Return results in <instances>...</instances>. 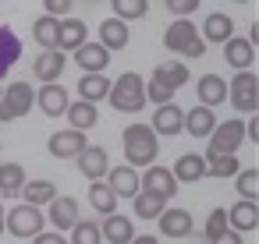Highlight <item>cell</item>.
I'll return each instance as SVG.
<instances>
[{
	"instance_id": "cell-18",
	"label": "cell",
	"mask_w": 259,
	"mask_h": 244,
	"mask_svg": "<svg viewBox=\"0 0 259 244\" xmlns=\"http://www.w3.org/2000/svg\"><path fill=\"white\" fill-rule=\"evenodd\" d=\"M224 60H227L234 71H248L252 60H255V46H252L248 39H241V36H231V39L224 43Z\"/></svg>"
},
{
	"instance_id": "cell-27",
	"label": "cell",
	"mask_w": 259,
	"mask_h": 244,
	"mask_svg": "<svg viewBox=\"0 0 259 244\" xmlns=\"http://www.w3.org/2000/svg\"><path fill=\"white\" fill-rule=\"evenodd\" d=\"M231 36H234V22H231V15H224V11L206 15V22H202V39H209V43H227Z\"/></svg>"
},
{
	"instance_id": "cell-48",
	"label": "cell",
	"mask_w": 259,
	"mask_h": 244,
	"mask_svg": "<svg viewBox=\"0 0 259 244\" xmlns=\"http://www.w3.org/2000/svg\"><path fill=\"white\" fill-rule=\"evenodd\" d=\"M0 92H4V89H0Z\"/></svg>"
},
{
	"instance_id": "cell-2",
	"label": "cell",
	"mask_w": 259,
	"mask_h": 244,
	"mask_svg": "<svg viewBox=\"0 0 259 244\" xmlns=\"http://www.w3.org/2000/svg\"><path fill=\"white\" fill-rule=\"evenodd\" d=\"M110 106L117 113H139L146 110V82L139 71H124L117 82H110V92H107Z\"/></svg>"
},
{
	"instance_id": "cell-24",
	"label": "cell",
	"mask_w": 259,
	"mask_h": 244,
	"mask_svg": "<svg viewBox=\"0 0 259 244\" xmlns=\"http://www.w3.org/2000/svg\"><path fill=\"white\" fill-rule=\"evenodd\" d=\"M170 177L181 180V184H195V180H202V177H206V163H202V156H199V152H185V156H178Z\"/></svg>"
},
{
	"instance_id": "cell-3",
	"label": "cell",
	"mask_w": 259,
	"mask_h": 244,
	"mask_svg": "<svg viewBox=\"0 0 259 244\" xmlns=\"http://www.w3.org/2000/svg\"><path fill=\"white\" fill-rule=\"evenodd\" d=\"M163 46L170 53H181V57H202L206 53V43L199 39V29L188 22V18H178L167 32H163Z\"/></svg>"
},
{
	"instance_id": "cell-8",
	"label": "cell",
	"mask_w": 259,
	"mask_h": 244,
	"mask_svg": "<svg viewBox=\"0 0 259 244\" xmlns=\"http://www.w3.org/2000/svg\"><path fill=\"white\" fill-rule=\"evenodd\" d=\"M139 191L156 195L160 202H170L178 195V180L170 177L167 166H146V177H139Z\"/></svg>"
},
{
	"instance_id": "cell-41",
	"label": "cell",
	"mask_w": 259,
	"mask_h": 244,
	"mask_svg": "<svg viewBox=\"0 0 259 244\" xmlns=\"http://www.w3.org/2000/svg\"><path fill=\"white\" fill-rule=\"evenodd\" d=\"M149 99H153L156 106H167V103L174 99V92H167V89H160V85L149 82V85H146V103H149Z\"/></svg>"
},
{
	"instance_id": "cell-32",
	"label": "cell",
	"mask_w": 259,
	"mask_h": 244,
	"mask_svg": "<svg viewBox=\"0 0 259 244\" xmlns=\"http://www.w3.org/2000/svg\"><path fill=\"white\" fill-rule=\"evenodd\" d=\"M18 57H22V43H18V36H15L8 25H0V75H4Z\"/></svg>"
},
{
	"instance_id": "cell-46",
	"label": "cell",
	"mask_w": 259,
	"mask_h": 244,
	"mask_svg": "<svg viewBox=\"0 0 259 244\" xmlns=\"http://www.w3.org/2000/svg\"><path fill=\"white\" fill-rule=\"evenodd\" d=\"M132 244H160L153 233H142V237H132Z\"/></svg>"
},
{
	"instance_id": "cell-19",
	"label": "cell",
	"mask_w": 259,
	"mask_h": 244,
	"mask_svg": "<svg viewBox=\"0 0 259 244\" xmlns=\"http://www.w3.org/2000/svg\"><path fill=\"white\" fill-rule=\"evenodd\" d=\"M213 128H217V113H213V110H206V106H192V110H185V124H181V131H188L192 138H209Z\"/></svg>"
},
{
	"instance_id": "cell-44",
	"label": "cell",
	"mask_w": 259,
	"mask_h": 244,
	"mask_svg": "<svg viewBox=\"0 0 259 244\" xmlns=\"http://www.w3.org/2000/svg\"><path fill=\"white\" fill-rule=\"evenodd\" d=\"M32 244H68V237L64 233H39V237H32Z\"/></svg>"
},
{
	"instance_id": "cell-26",
	"label": "cell",
	"mask_w": 259,
	"mask_h": 244,
	"mask_svg": "<svg viewBox=\"0 0 259 244\" xmlns=\"http://www.w3.org/2000/svg\"><path fill=\"white\" fill-rule=\"evenodd\" d=\"M128 39H132V32H128V25L124 22H117V18H107L103 25H100V46L110 53V50H124L128 46Z\"/></svg>"
},
{
	"instance_id": "cell-10",
	"label": "cell",
	"mask_w": 259,
	"mask_h": 244,
	"mask_svg": "<svg viewBox=\"0 0 259 244\" xmlns=\"http://www.w3.org/2000/svg\"><path fill=\"white\" fill-rule=\"evenodd\" d=\"M50 212H43L50 223H54V233H64V230H71L82 216H78V198H71V195H57L50 205H47Z\"/></svg>"
},
{
	"instance_id": "cell-33",
	"label": "cell",
	"mask_w": 259,
	"mask_h": 244,
	"mask_svg": "<svg viewBox=\"0 0 259 244\" xmlns=\"http://www.w3.org/2000/svg\"><path fill=\"white\" fill-rule=\"evenodd\" d=\"M89 205H93L96 212H103V219L117 212V198L110 195V188H107L103 180H96V184H89Z\"/></svg>"
},
{
	"instance_id": "cell-36",
	"label": "cell",
	"mask_w": 259,
	"mask_h": 244,
	"mask_svg": "<svg viewBox=\"0 0 259 244\" xmlns=\"http://www.w3.org/2000/svg\"><path fill=\"white\" fill-rule=\"evenodd\" d=\"M68 244H103V237H100V223H93V219H78V223L71 226Z\"/></svg>"
},
{
	"instance_id": "cell-47",
	"label": "cell",
	"mask_w": 259,
	"mask_h": 244,
	"mask_svg": "<svg viewBox=\"0 0 259 244\" xmlns=\"http://www.w3.org/2000/svg\"><path fill=\"white\" fill-rule=\"evenodd\" d=\"M0 233H4V205H0Z\"/></svg>"
},
{
	"instance_id": "cell-45",
	"label": "cell",
	"mask_w": 259,
	"mask_h": 244,
	"mask_svg": "<svg viewBox=\"0 0 259 244\" xmlns=\"http://www.w3.org/2000/svg\"><path fill=\"white\" fill-rule=\"evenodd\" d=\"M213 244H245V240H241V233H234V230H227V233H220V237H217Z\"/></svg>"
},
{
	"instance_id": "cell-23",
	"label": "cell",
	"mask_w": 259,
	"mask_h": 244,
	"mask_svg": "<svg viewBox=\"0 0 259 244\" xmlns=\"http://www.w3.org/2000/svg\"><path fill=\"white\" fill-rule=\"evenodd\" d=\"M36 103H39V110H43L47 117H61V113H68V106H71L64 85H43V89L36 92Z\"/></svg>"
},
{
	"instance_id": "cell-7",
	"label": "cell",
	"mask_w": 259,
	"mask_h": 244,
	"mask_svg": "<svg viewBox=\"0 0 259 244\" xmlns=\"http://www.w3.org/2000/svg\"><path fill=\"white\" fill-rule=\"evenodd\" d=\"M43 226H47V216L32 205H15L4 212V230L15 237H39Z\"/></svg>"
},
{
	"instance_id": "cell-34",
	"label": "cell",
	"mask_w": 259,
	"mask_h": 244,
	"mask_svg": "<svg viewBox=\"0 0 259 244\" xmlns=\"http://www.w3.org/2000/svg\"><path fill=\"white\" fill-rule=\"evenodd\" d=\"M57 29H61V18L43 15V18H36L32 36H36V43H43V50H57Z\"/></svg>"
},
{
	"instance_id": "cell-12",
	"label": "cell",
	"mask_w": 259,
	"mask_h": 244,
	"mask_svg": "<svg viewBox=\"0 0 259 244\" xmlns=\"http://www.w3.org/2000/svg\"><path fill=\"white\" fill-rule=\"evenodd\" d=\"M64 68H68V57H64L61 50H43V53L36 57V64H32V75H36L43 85H57V78L64 75Z\"/></svg>"
},
{
	"instance_id": "cell-16",
	"label": "cell",
	"mask_w": 259,
	"mask_h": 244,
	"mask_svg": "<svg viewBox=\"0 0 259 244\" xmlns=\"http://www.w3.org/2000/svg\"><path fill=\"white\" fill-rule=\"evenodd\" d=\"M82 43H89V29H85V22L82 18H61V29H57V50L64 53V50H78Z\"/></svg>"
},
{
	"instance_id": "cell-20",
	"label": "cell",
	"mask_w": 259,
	"mask_h": 244,
	"mask_svg": "<svg viewBox=\"0 0 259 244\" xmlns=\"http://www.w3.org/2000/svg\"><path fill=\"white\" fill-rule=\"evenodd\" d=\"M227 226L234 233H248L259 226V202H234L227 212Z\"/></svg>"
},
{
	"instance_id": "cell-29",
	"label": "cell",
	"mask_w": 259,
	"mask_h": 244,
	"mask_svg": "<svg viewBox=\"0 0 259 244\" xmlns=\"http://www.w3.org/2000/svg\"><path fill=\"white\" fill-rule=\"evenodd\" d=\"M107 92H110V78L107 75H82L78 78V96H82V103H100V99H107Z\"/></svg>"
},
{
	"instance_id": "cell-28",
	"label": "cell",
	"mask_w": 259,
	"mask_h": 244,
	"mask_svg": "<svg viewBox=\"0 0 259 244\" xmlns=\"http://www.w3.org/2000/svg\"><path fill=\"white\" fill-rule=\"evenodd\" d=\"M25 166L22 163H0V195L11 198V195H22L25 188Z\"/></svg>"
},
{
	"instance_id": "cell-40",
	"label": "cell",
	"mask_w": 259,
	"mask_h": 244,
	"mask_svg": "<svg viewBox=\"0 0 259 244\" xmlns=\"http://www.w3.org/2000/svg\"><path fill=\"white\" fill-rule=\"evenodd\" d=\"M231 226H227V209H213L209 212V219H206V226H202V237H206V244H213L220 233H227Z\"/></svg>"
},
{
	"instance_id": "cell-5",
	"label": "cell",
	"mask_w": 259,
	"mask_h": 244,
	"mask_svg": "<svg viewBox=\"0 0 259 244\" xmlns=\"http://www.w3.org/2000/svg\"><path fill=\"white\" fill-rule=\"evenodd\" d=\"M227 103L241 113H259V78L252 71H238L227 85Z\"/></svg>"
},
{
	"instance_id": "cell-38",
	"label": "cell",
	"mask_w": 259,
	"mask_h": 244,
	"mask_svg": "<svg viewBox=\"0 0 259 244\" xmlns=\"http://www.w3.org/2000/svg\"><path fill=\"white\" fill-rule=\"evenodd\" d=\"M132 202H135V216H139V219H156V216L167 209V202H160L156 195H146V191H139Z\"/></svg>"
},
{
	"instance_id": "cell-30",
	"label": "cell",
	"mask_w": 259,
	"mask_h": 244,
	"mask_svg": "<svg viewBox=\"0 0 259 244\" xmlns=\"http://www.w3.org/2000/svg\"><path fill=\"white\" fill-rule=\"evenodd\" d=\"M68 120H71V131L85 135V128H96V120H100V110H96L93 103H82V99H75V103L68 106Z\"/></svg>"
},
{
	"instance_id": "cell-43",
	"label": "cell",
	"mask_w": 259,
	"mask_h": 244,
	"mask_svg": "<svg viewBox=\"0 0 259 244\" xmlns=\"http://www.w3.org/2000/svg\"><path fill=\"white\" fill-rule=\"evenodd\" d=\"M68 11H71V4H68V0H47V15H50V18L68 15Z\"/></svg>"
},
{
	"instance_id": "cell-31",
	"label": "cell",
	"mask_w": 259,
	"mask_h": 244,
	"mask_svg": "<svg viewBox=\"0 0 259 244\" xmlns=\"http://www.w3.org/2000/svg\"><path fill=\"white\" fill-rule=\"evenodd\" d=\"M22 205H32V209H43V205H50L54 198H57V188H54V180H32V184H25L22 188Z\"/></svg>"
},
{
	"instance_id": "cell-37",
	"label": "cell",
	"mask_w": 259,
	"mask_h": 244,
	"mask_svg": "<svg viewBox=\"0 0 259 244\" xmlns=\"http://www.w3.org/2000/svg\"><path fill=\"white\" fill-rule=\"evenodd\" d=\"M234 188H238L241 202H255L259 198V170H238Z\"/></svg>"
},
{
	"instance_id": "cell-35",
	"label": "cell",
	"mask_w": 259,
	"mask_h": 244,
	"mask_svg": "<svg viewBox=\"0 0 259 244\" xmlns=\"http://www.w3.org/2000/svg\"><path fill=\"white\" fill-rule=\"evenodd\" d=\"M202 163H206V177H238V156H202Z\"/></svg>"
},
{
	"instance_id": "cell-15",
	"label": "cell",
	"mask_w": 259,
	"mask_h": 244,
	"mask_svg": "<svg viewBox=\"0 0 259 244\" xmlns=\"http://www.w3.org/2000/svg\"><path fill=\"white\" fill-rule=\"evenodd\" d=\"M103 184L110 188L114 198H135V195H139V170H132V166H114V170H107V180H103Z\"/></svg>"
},
{
	"instance_id": "cell-13",
	"label": "cell",
	"mask_w": 259,
	"mask_h": 244,
	"mask_svg": "<svg viewBox=\"0 0 259 244\" xmlns=\"http://www.w3.org/2000/svg\"><path fill=\"white\" fill-rule=\"evenodd\" d=\"M156 219H160V233H163V237H174V240H178V237H192V230H195L192 212H188V209H178V205H174V209H163Z\"/></svg>"
},
{
	"instance_id": "cell-11",
	"label": "cell",
	"mask_w": 259,
	"mask_h": 244,
	"mask_svg": "<svg viewBox=\"0 0 259 244\" xmlns=\"http://www.w3.org/2000/svg\"><path fill=\"white\" fill-rule=\"evenodd\" d=\"M47 149H50L54 159H78V152L85 149V135H78V131H71V128L54 131L50 142H47Z\"/></svg>"
},
{
	"instance_id": "cell-1",
	"label": "cell",
	"mask_w": 259,
	"mask_h": 244,
	"mask_svg": "<svg viewBox=\"0 0 259 244\" xmlns=\"http://www.w3.org/2000/svg\"><path fill=\"white\" fill-rule=\"evenodd\" d=\"M121 138H124V156H128L124 166H132V170H139V166H156L160 138H156L146 124H128Z\"/></svg>"
},
{
	"instance_id": "cell-6",
	"label": "cell",
	"mask_w": 259,
	"mask_h": 244,
	"mask_svg": "<svg viewBox=\"0 0 259 244\" xmlns=\"http://www.w3.org/2000/svg\"><path fill=\"white\" fill-rule=\"evenodd\" d=\"M245 145V120L231 117V120H217L213 135H209V156H234Z\"/></svg>"
},
{
	"instance_id": "cell-4",
	"label": "cell",
	"mask_w": 259,
	"mask_h": 244,
	"mask_svg": "<svg viewBox=\"0 0 259 244\" xmlns=\"http://www.w3.org/2000/svg\"><path fill=\"white\" fill-rule=\"evenodd\" d=\"M36 103V92L29 82H11L4 92H0V124L8 120H22Z\"/></svg>"
},
{
	"instance_id": "cell-25",
	"label": "cell",
	"mask_w": 259,
	"mask_h": 244,
	"mask_svg": "<svg viewBox=\"0 0 259 244\" xmlns=\"http://www.w3.org/2000/svg\"><path fill=\"white\" fill-rule=\"evenodd\" d=\"M100 237L103 240H110V244H132V237H135V226H132V219L128 216H107L103 223H100Z\"/></svg>"
},
{
	"instance_id": "cell-21",
	"label": "cell",
	"mask_w": 259,
	"mask_h": 244,
	"mask_svg": "<svg viewBox=\"0 0 259 244\" xmlns=\"http://www.w3.org/2000/svg\"><path fill=\"white\" fill-rule=\"evenodd\" d=\"M153 85H160V89H167V92H178L185 82H188V68L181 64V60H170V64H156V71H153V78H149Z\"/></svg>"
},
{
	"instance_id": "cell-22",
	"label": "cell",
	"mask_w": 259,
	"mask_h": 244,
	"mask_svg": "<svg viewBox=\"0 0 259 244\" xmlns=\"http://www.w3.org/2000/svg\"><path fill=\"white\" fill-rule=\"evenodd\" d=\"M195 92H199V99H202L199 106H206V110L227 103V82H224L220 75H202L199 85H195Z\"/></svg>"
},
{
	"instance_id": "cell-17",
	"label": "cell",
	"mask_w": 259,
	"mask_h": 244,
	"mask_svg": "<svg viewBox=\"0 0 259 244\" xmlns=\"http://www.w3.org/2000/svg\"><path fill=\"white\" fill-rule=\"evenodd\" d=\"M75 64L85 71V75H103L107 64H110V53L100 46V43H82L75 50Z\"/></svg>"
},
{
	"instance_id": "cell-14",
	"label": "cell",
	"mask_w": 259,
	"mask_h": 244,
	"mask_svg": "<svg viewBox=\"0 0 259 244\" xmlns=\"http://www.w3.org/2000/svg\"><path fill=\"white\" fill-rule=\"evenodd\" d=\"M181 124H185V110L178 106V103H167V106H156V113H153V124H149V131L160 138V135H181Z\"/></svg>"
},
{
	"instance_id": "cell-39",
	"label": "cell",
	"mask_w": 259,
	"mask_h": 244,
	"mask_svg": "<svg viewBox=\"0 0 259 244\" xmlns=\"http://www.w3.org/2000/svg\"><path fill=\"white\" fill-rule=\"evenodd\" d=\"M110 11L117 15V22H128V18H142L149 15V0H114Z\"/></svg>"
},
{
	"instance_id": "cell-42",
	"label": "cell",
	"mask_w": 259,
	"mask_h": 244,
	"mask_svg": "<svg viewBox=\"0 0 259 244\" xmlns=\"http://www.w3.org/2000/svg\"><path fill=\"white\" fill-rule=\"evenodd\" d=\"M167 11L170 15H192V11H199V0H167Z\"/></svg>"
},
{
	"instance_id": "cell-9",
	"label": "cell",
	"mask_w": 259,
	"mask_h": 244,
	"mask_svg": "<svg viewBox=\"0 0 259 244\" xmlns=\"http://www.w3.org/2000/svg\"><path fill=\"white\" fill-rule=\"evenodd\" d=\"M78 173L89 180V184H96V180H103L107 177V170H110V156H107V149L103 145H85L82 152H78Z\"/></svg>"
}]
</instances>
